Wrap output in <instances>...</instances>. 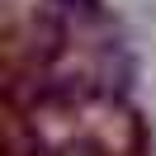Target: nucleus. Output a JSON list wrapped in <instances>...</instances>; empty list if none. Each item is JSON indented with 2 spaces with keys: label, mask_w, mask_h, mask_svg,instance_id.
<instances>
[{
  "label": "nucleus",
  "mask_w": 156,
  "mask_h": 156,
  "mask_svg": "<svg viewBox=\"0 0 156 156\" xmlns=\"http://www.w3.org/2000/svg\"><path fill=\"white\" fill-rule=\"evenodd\" d=\"M48 5H57V10H62V14H71V19L104 24V0H48Z\"/></svg>",
  "instance_id": "nucleus-1"
}]
</instances>
